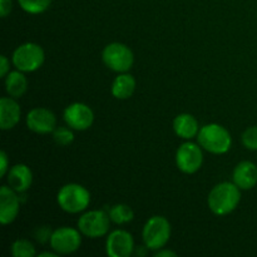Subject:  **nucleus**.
<instances>
[{
  "mask_svg": "<svg viewBox=\"0 0 257 257\" xmlns=\"http://www.w3.org/2000/svg\"><path fill=\"white\" fill-rule=\"evenodd\" d=\"M241 201V190L233 182H221L210 191L207 205L216 216L233 212Z\"/></svg>",
  "mask_w": 257,
  "mask_h": 257,
  "instance_id": "1",
  "label": "nucleus"
},
{
  "mask_svg": "<svg viewBox=\"0 0 257 257\" xmlns=\"http://www.w3.org/2000/svg\"><path fill=\"white\" fill-rule=\"evenodd\" d=\"M197 141L202 150L212 155H225L230 151L232 145L230 132L217 123H208L201 127Z\"/></svg>",
  "mask_w": 257,
  "mask_h": 257,
  "instance_id": "2",
  "label": "nucleus"
},
{
  "mask_svg": "<svg viewBox=\"0 0 257 257\" xmlns=\"http://www.w3.org/2000/svg\"><path fill=\"white\" fill-rule=\"evenodd\" d=\"M90 192L79 183H67L57 193V203L64 212L80 213L90 205Z\"/></svg>",
  "mask_w": 257,
  "mask_h": 257,
  "instance_id": "3",
  "label": "nucleus"
},
{
  "mask_svg": "<svg viewBox=\"0 0 257 257\" xmlns=\"http://www.w3.org/2000/svg\"><path fill=\"white\" fill-rule=\"evenodd\" d=\"M172 233L170 221L163 216H152L145 223L142 230V240L146 247L151 251H158L168 243Z\"/></svg>",
  "mask_w": 257,
  "mask_h": 257,
  "instance_id": "4",
  "label": "nucleus"
},
{
  "mask_svg": "<svg viewBox=\"0 0 257 257\" xmlns=\"http://www.w3.org/2000/svg\"><path fill=\"white\" fill-rule=\"evenodd\" d=\"M45 60V53L37 43L28 42L19 45L13 52L12 62L18 70L24 73H32L39 69Z\"/></svg>",
  "mask_w": 257,
  "mask_h": 257,
  "instance_id": "5",
  "label": "nucleus"
},
{
  "mask_svg": "<svg viewBox=\"0 0 257 257\" xmlns=\"http://www.w3.org/2000/svg\"><path fill=\"white\" fill-rule=\"evenodd\" d=\"M102 60L108 69L115 73H127L135 63V54L123 43H109L102 52Z\"/></svg>",
  "mask_w": 257,
  "mask_h": 257,
  "instance_id": "6",
  "label": "nucleus"
},
{
  "mask_svg": "<svg viewBox=\"0 0 257 257\" xmlns=\"http://www.w3.org/2000/svg\"><path fill=\"white\" fill-rule=\"evenodd\" d=\"M110 222L109 215L104 210H92L78 218L77 227L85 237L99 238L107 235Z\"/></svg>",
  "mask_w": 257,
  "mask_h": 257,
  "instance_id": "7",
  "label": "nucleus"
},
{
  "mask_svg": "<svg viewBox=\"0 0 257 257\" xmlns=\"http://www.w3.org/2000/svg\"><path fill=\"white\" fill-rule=\"evenodd\" d=\"M50 247L58 255H69L79 250L82 245V232L78 228L59 227L54 230L50 236Z\"/></svg>",
  "mask_w": 257,
  "mask_h": 257,
  "instance_id": "8",
  "label": "nucleus"
},
{
  "mask_svg": "<svg viewBox=\"0 0 257 257\" xmlns=\"http://www.w3.org/2000/svg\"><path fill=\"white\" fill-rule=\"evenodd\" d=\"M202 163L203 153L202 147L200 145L187 141L177 148L176 166L182 173L193 175L197 171H200V168L202 167Z\"/></svg>",
  "mask_w": 257,
  "mask_h": 257,
  "instance_id": "9",
  "label": "nucleus"
},
{
  "mask_svg": "<svg viewBox=\"0 0 257 257\" xmlns=\"http://www.w3.org/2000/svg\"><path fill=\"white\" fill-rule=\"evenodd\" d=\"M65 124L74 131H87L94 122V113L85 103L75 102L68 105L63 113Z\"/></svg>",
  "mask_w": 257,
  "mask_h": 257,
  "instance_id": "10",
  "label": "nucleus"
},
{
  "mask_svg": "<svg viewBox=\"0 0 257 257\" xmlns=\"http://www.w3.org/2000/svg\"><path fill=\"white\" fill-rule=\"evenodd\" d=\"M135 240L128 231L114 230L107 236L105 252L109 257H130L135 253Z\"/></svg>",
  "mask_w": 257,
  "mask_h": 257,
  "instance_id": "11",
  "label": "nucleus"
},
{
  "mask_svg": "<svg viewBox=\"0 0 257 257\" xmlns=\"http://www.w3.org/2000/svg\"><path fill=\"white\" fill-rule=\"evenodd\" d=\"M28 130L38 135H48L53 133L57 128V117L48 108L37 107L29 110L25 118Z\"/></svg>",
  "mask_w": 257,
  "mask_h": 257,
  "instance_id": "12",
  "label": "nucleus"
},
{
  "mask_svg": "<svg viewBox=\"0 0 257 257\" xmlns=\"http://www.w3.org/2000/svg\"><path fill=\"white\" fill-rule=\"evenodd\" d=\"M20 211V198L10 186H2L0 188V222L2 225H10L18 217Z\"/></svg>",
  "mask_w": 257,
  "mask_h": 257,
  "instance_id": "13",
  "label": "nucleus"
},
{
  "mask_svg": "<svg viewBox=\"0 0 257 257\" xmlns=\"http://www.w3.org/2000/svg\"><path fill=\"white\" fill-rule=\"evenodd\" d=\"M232 182L241 191H248L257 185V166L251 161H242L233 168Z\"/></svg>",
  "mask_w": 257,
  "mask_h": 257,
  "instance_id": "14",
  "label": "nucleus"
},
{
  "mask_svg": "<svg viewBox=\"0 0 257 257\" xmlns=\"http://www.w3.org/2000/svg\"><path fill=\"white\" fill-rule=\"evenodd\" d=\"M8 186L13 188L15 192L24 193L32 187L33 172L24 163H18L13 166L7 175Z\"/></svg>",
  "mask_w": 257,
  "mask_h": 257,
  "instance_id": "15",
  "label": "nucleus"
},
{
  "mask_svg": "<svg viewBox=\"0 0 257 257\" xmlns=\"http://www.w3.org/2000/svg\"><path fill=\"white\" fill-rule=\"evenodd\" d=\"M22 109L19 103L13 97H3L0 99V128L10 131L19 123Z\"/></svg>",
  "mask_w": 257,
  "mask_h": 257,
  "instance_id": "16",
  "label": "nucleus"
},
{
  "mask_svg": "<svg viewBox=\"0 0 257 257\" xmlns=\"http://www.w3.org/2000/svg\"><path fill=\"white\" fill-rule=\"evenodd\" d=\"M173 131L177 137L191 141L192 138L197 137L200 132V125H198V120L192 114L181 113L173 119Z\"/></svg>",
  "mask_w": 257,
  "mask_h": 257,
  "instance_id": "17",
  "label": "nucleus"
},
{
  "mask_svg": "<svg viewBox=\"0 0 257 257\" xmlns=\"http://www.w3.org/2000/svg\"><path fill=\"white\" fill-rule=\"evenodd\" d=\"M136 85H137V83H136L135 77L132 74L119 73L113 80L110 92L115 99L124 100L132 97L136 90Z\"/></svg>",
  "mask_w": 257,
  "mask_h": 257,
  "instance_id": "18",
  "label": "nucleus"
},
{
  "mask_svg": "<svg viewBox=\"0 0 257 257\" xmlns=\"http://www.w3.org/2000/svg\"><path fill=\"white\" fill-rule=\"evenodd\" d=\"M5 79V90L8 95L13 98H20L25 94L28 90V79L24 75V72L20 70H13L8 73Z\"/></svg>",
  "mask_w": 257,
  "mask_h": 257,
  "instance_id": "19",
  "label": "nucleus"
},
{
  "mask_svg": "<svg viewBox=\"0 0 257 257\" xmlns=\"http://www.w3.org/2000/svg\"><path fill=\"white\" fill-rule=\"evenodd\" d=\"M110 221L115 225H124V223L131 222L135 218V212L132 208L125 203H117L113 205L108 211Z\"/></svg>",
  "mask_w": 257,
  "mask_h": 257,
  "instance_id": "20",
  "label": "nucleus"
},
{
  "mask_svg": "<svg viewBox=\"0 0 257 257\" xmlns=\"http://www.w3.org/2000/svg\"><path fill=\"white\" fill-rule=\"evenodd\" d=\"M18 4L28 14L37 15L47 12L52 4V0H18Z\"/></svg>",
  "mask_w": 257,
  "mask_h": 257,
  "instance_id": "21",
  "label": "nucleus"
},
{
  "mask_svg": "<svg viewBox=\"0 0 257 257\" xmlns=\"http://www.w3.org/2000/svg\"><path fill=\"white\" fill-rule=\"evenodd\" d=\"M12 255L14 257H34L37 255V251L29 240L18 238L12 245Z\"/></svg>",
  "mask_w": 257,
  "mask_h": 257,
  "instance_id": "22",
  "label": "nucleus"
},
{
  "mask_svg": "<svg viewBox=\"0 0 257 257\" xmlns=\"http://www.w3.org/2000/svg\"><path fill=\"white\" fill-rule=\"evenodd\" d=\"M70 127H57L53 131V140L60 147H67L74 141V133Z\"/></svg>",
  "mask_w": 257,
  "mask_h": 257,
  "instance_id": "23",
  "label": "nucleus"
},
{
  "mask_svg": "<svg viewBox=\"0 0 257 257\" xmlns=\"http://www.w3.org/2000/svg\"><path fill=\"white\" fill-rule=\"evenodd\" d=\"M243 147L250 151H257V125L248 127L241 136Z\"/></svg>",
  "mask_w": 257,
  "mask_h": 257,
  "instance_id": "24",
  "label": "nucleus"
},
{
  "mask_svg": "<svg viewBox=\"0 0 257 257\" xmlns=\"http://www.w3.org/2000/svg\"><path fill=\"white\" fill-rule=\"evenodd\" d=\"M52 232H53V231L50 230L49 227L44 226V227L38 228L37 232H35V238H37V240L39 241V242L44 243V242H47V241L50 240V236H52Z\"/></svg>",
  "mask_w": 257,
  "mask_h": 257,
  "instance_id": "25",
  "label": "nucleus"
},
{
  "mask_svg": "<svg viewBox=\"0 0 257 257\" xmlns=\"http://www.w3.org/2000/svg\"><path fill=\"white\" fill-rule=\"evenodd\" d=\"M0 161H2V166H0V177H5L9 172V160H8V155L7 152L3 151L0 153Z\"/></svg>",
  "mask_w": 257,
  "mask_h": 257,
  "instance_id": "26",
  "label": "nucleus"
},
{
  "mask_svg": "<svg viewBox=\"0 0 257 257\" xmlns=\"http://www.w3.org/2000/svg\"><path fill=\"white\" fill-rule=\"evenodd\" d=\"M13 9L12 0H0V15L2 18H7Z\"/></svg>",
  "mask_w": 257,
  "mask_h": 257,
  "instance_id": "27",
  "label": "nucleus"
},
{
  "mask_svg": "<svg viewBox=\"0 0 257 257\" xmlns=\"http://www.w3.org/2000/svg\"><path fill=\"white\" fill-rule=\"evenodd\" d=\"M10 72V62L5 55H2L0 58V77L5 78L8 73Z\"/></svg>",
  "mask_w": 257,
  "mask_h": 257,
  "instance_id": "28",
  "label": "nucleus"
},
{
  "mask_svg": "<svg viewBox=\"0 0 257 257\" xmlns=\"http://www.w3.org/2000/svg\"><path fill=\"white\" fill-rule=\"evenodd\" d=\"M155 256L156 257H166V256L176 257V256H177V253H176L175 251H172V250H166V248H161V250L156 251Z\"/></svg>",
  "mask_w": 257,
  "mask_h": 257,
  "instance_id": "29",
  "label": "nucleus"
},
{
  "mask_svg": "<svg viewBox=\"0 0 257 257\" xmlns=\"http://www.w3.org/2000/svg\"><path fill=\"white\" fill-rule=\"evenodd\" d=\"M39 257H57L58 253L55 252V251H53V252H50V251H45V252H40Z\"/></svg>",
  "mask_w": 257,
  "mask_h": 257,
  "instance_id": "30",
  "label": "nucleus"
}]
</instances>
